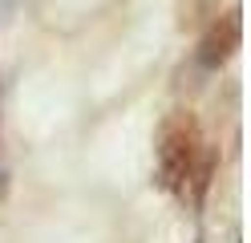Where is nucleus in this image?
Listing matches in <instances>:
<instances>
[{
  "instance_id": "1",
  "label": "nucleus",
  "mask_w": 251,
  "mask_h": 243,
  "mask_svg": "<svg viewBox=\"0 0 251 243\" xmlns=\"http://www.w3.org/2000/svg\"><path fill=\"white\" fill-rule=\"evenodd\" d=\"M202 150H207V142H202V130L195 122V113L175 109L158 126V183L175 194H186V183H191Z\"/></svg>"
},
{
  "instance_id": "2",
  "label": "nucleus",
  "mask_w": 251,
  "mask_h": 243,
  "mask_svg": "<svg viewBox=\"0 0 251 243\" xmlns=\"http://www.w3.org/2000/svg\"><path fill=\"white\" fill-rule=\"evenodd\" d=\"M243 41V8L231 4V8H219L207 25H202V41L195 49V61L202 69H219L235 57V49Z\"/></svg>"
},
{
  "instance_id": "3",
  "label": "nucleus",
  "mask_w": 251,
  "mask_h": 243,
  "mask_svg": "<svg viewBox=\"0 0 251 243\" xmlns=\"http://www.w3.org/2000/svg\"><path fill=\"white\" fill-rule=\"evenodd\" d=\"M219 12V0H182L178 4V28H202Z\"/></svg>"
},
{
  "instance_id": "4",
  "label": "nucleus",
  "mask_w": 251,
  "mask_h": 243,
  "mask_svg": "<svg viewBox=\"0 0 251 243\" xmlns=\"http://www.w3.org/2000/svg\"><path fill=\"white\" fill-rule=\"evenodd\" d=\"M12 8H17V0H0V21H8Z\"/></svg>"
}]
</instances>
